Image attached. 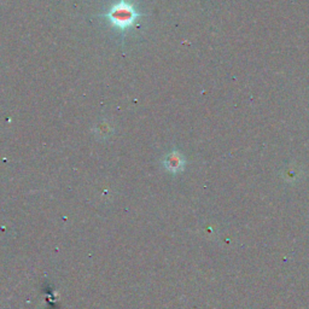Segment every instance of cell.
Instances as JSON below:
<instances>
[{"mask_svg":"<svg viewBox=\"0 0 309 309\" xmlns=\"http://www.w3.org/2000/svg\"><path fill=\"white\" fill-rule=\"evenodd\" d=\"M185 158L179 151H172L164 157L163 160V166L168 172L172 173H178L181 172L185 167Z\"/></svg>","mask_w":309,"mask_h":309,"instance_id":"7a4b0ae2","label":"cell"},{"mask_svg":"<svg viewBox=\"0 0 309 309\" xmlns=\"http://www.w3.org/2000/svg\"><path fill=\"white\" fill-rule=\"evenodd\" d=\"M103 16L114 28L125 33L143 17V14L129 0H117Z\"/></svg>","mask_w":309,"mask_h":309,"instance_id":"6da1fadb","label":"cell"}]
</instances>
